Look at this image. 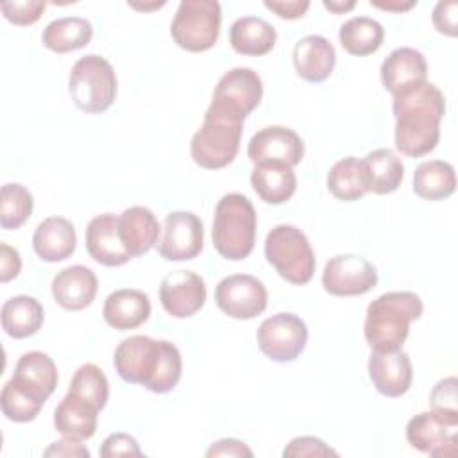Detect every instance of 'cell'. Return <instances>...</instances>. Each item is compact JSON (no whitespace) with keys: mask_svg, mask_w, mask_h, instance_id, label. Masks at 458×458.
Returning <instances> with one entry per match:
<instances>
[{"mask_svg":"<svg viewBox=\"0 0 458 458\" xmlns=\"http://www.w3.org/2000/svg\"><path fill=\"white\" fill-rule=\"evenodd\" d=\"M284 458H315V456H338L335 449H331L324 440L317 437H295L283 451Z\"/></svg>","mask_w":458,"mask_h":458,"instance_id":"cell-41","label":"cell"},{"mask_svg":"<svg viewBox=\"0 0 458 458\" xmlns=\"http://www.w3.org/2000/svg\"><path fill=\"white\" fill-rule=\"evenodd\" d=\"M340 45L352 55H370L383 45V25L369 16H354L342 23L338 30Z\"/></svg>","mask_w":458,"mask_h":458,"instance_id":"cell-34","label":"cell"},{"mask_svg":"<svg viewBox=\"0 0 458 458\" xmlns=\"http://www.w3.org/2000/svg\"><path fill=\"white\" fill-rule=\"evenodd\" d=\"M247 156L254 165L263 161H281L295 166L304 157V141L288 127L268 125L250 138Z\"/></svg>","mask_w":458,"mask_h":458,"instance_id":"cell-15","label":"cell"},{"mask_svg":"<svg viewBox=\"0 0 458 458\" xmlns=\"http://www.w3.org/2000/svg\"><path fill=\"white\" fill-rule=\"evenodd\" d=\"M97 290V276L84 265L66 267L52 279V295L55 302L68 311L88 308L93 302Z\"/></svg>","mask_w":458,"mask_h":458,"instance_id":"cell-20","label":"cell"},{"mask_svg":"<svg viewBox=\"0 0 458 458\" xmlns=\"http://www.w3.org/2000/svg\"><path fill=\"white\" fill-rule=\"evenodd\" d=\"M258 345L272 361H293L306 347V322L293 313H276L265 318L256 333Z\"/></svg>","mask_w":458,"mask_h":458,"instance_id":"cell-8","label":"cell"},{"mask_svg":"<svg viewBox=\"0 0 458 458\" xmlns=\"http://www.w3.org/2000/svg\"><path fill=\"white\" fill-rule=\"evenodd\" d=\"M21 270L20 252L7 243H0V281L7 283L14 279Z\"/></svg>","mask_w":458,"mask_h":458,"instance_id":"cell-45","label":"cell"},{"mask_svg":"<svg viewBox=\"0 0 458 458\" xmlns=\"http://www.w3.org/2000/svg\"><path fill=\"white\" fill-rule=\"evenodd\" d=\"M222 7L216 0H182L170 25L172 39L188 52L209 50L220 34Z\"/></svg>","mask_w":458,"mask_h":458,"instance_id":"cell-7","label":"cell"},{"mask_svg":"<svg viewBox=\"0 0 458 458\" xmlns=\"http://www.w3.org/2000/svg\"><path fill=\"white\" fill-rule=\"evenodd\" d=\"M263 82L250 68H233L225 72L215 86L213 100L225 104L240 116L247 118L252 109L261 102Z\"/></svg>","mask_w":458,"mask_h":458,"instance_id":"cell-17","label":"cell"},{"mask_svg":"<svg viewBox=\"0 0 458 458\" xmlns=\"http://www.w3.org/2000/svg\"><path fill=\"white\" fill-rule=\"evenodd\" d=\"M2 329L11 338H27L39 331L45 320L43 306L30 295H16L4 302L0 311Z\"/></svg>","mask_w":458,"mask_h":458,"instance_id":"cell-29","label":"cell"},{"mask_svg":"<svg viewBox=\"0 0 458 458\" xmlns=\"http://www.w3.org/2000/svg\"><path fill=\"white\" fill-rule=\"evenodd\" d=\"M159 301L168 315L188 318L204 306L206 283L193 270L170 272L161 279Z\"/></svg>","mask_w":458,"mask_h":458,"instance_id":"cell-14","label":"cell"},{"mask_svg":"<svg viewBox=\"0 0 458 458\" xmlns=\"http://www.w3.org/2000/svg\"><path fill=\"white\" fill-rule=\"evenodd\" d=\"M93 38V27L86 18L64 16L52 20L41 34L43 45L57 54H66L86 47Z\"/></svg>","mask_w":458,"mask_h":458,"instance_id":"cell-30","label":"cell"},{"mask_svg":"<svg viewBox=\"0 0 458 458\" xmlns=\"http://www.w3.org/2000/svg\"><path fill=\"white\" fill-rule=\"evenodd\" d=\"M159 360V340L145 335L123 338L114 349L113 363L118 376L132 385L147 386Z\"/></svg>","mask_w":458,"mask_h":458,"instance_id":"cell-13","label":"cell"},{"mask_svg":"<svg viewBox=\"0 0 458 458\" xmlns=\"http://www.w3.org/2000/svg\"><path fill=\"white\" fill-rule=\"evenodd\" d=\"M369 377L374 388L386 397L404 395L413 379L410 356L401 351H372L369 358Z\"/></svg>","mask_w":458,"mask_h":458,"instance_id":"cell-16","label":"cell"},{"mask_svg":"<svg viewBox=\"0 0 458 458\" xmlns=\"http://www.w3.org/2000/svg\"><path fill=\"white\" fill-rule=\"evenodd\" d=\"M116 75L107 59L97 54L81 57L70 72L68 91L84 113H104L116 98Z\"/></svg>","mask_w":458,"mask_h":458,"instance_id":"cell-5","label":"cell"},{"mask_svg":"<svg viewBox=\"0 0 458 458\" xmlns=\"http://www.w3.org/2000/svg\"><path fill=\"white\" fill-rule=\"evenodd\" d=\"M327 190L338 200H358L369 191V177L363 159L344 157L336 161L327 174Z\"/></svg>","mask_w":458,"mask_h":458,"instance_id":"cell-32","label":"cell"},{"mask_svg":"<svg viewBox=\"0 0 458 458\" xmlns=\"http://www.w3.org/2000/svg\"><path fill=\"white\" fill-rule=\"evenodd\" d=\"M159 233L161 225L148 208L132 206L118 216V234L131 258L147 254L157 245Z\"/></svg>","mask_w":458,"mask_h":458,"instance_id":"cell-22","label":"cell"},{"mask_svg":"<svg viewBox=\"0 0 458 458\" xmlns=\"http://www.w3.org/2000/svg\"><path fill=\"white\" fill-rule=\"evenodd\" d=\"M370 5H376L379 9H385V11H392V13H403V11H408L411 9L413 5H417L415 0H410V2H403V0H370Z\"/></svg>","mask_w":458,"mask_h":458,"instance_id":"cell-48","label":"cell"},{"mask_svg":"<svg viewBox=\"0 0 458 458\" xmlns=\"http://www.w3.org/2000/svg\"><path fill=\"white\" fill-rule=\"evenodd\" d=\"M131 7L134 9H140V11H150V9H159L165 5V2H152V4H138V2H131L129 4Z\"/></svg>","mask_w":458,"mask_h":458,"instance_id":"cell-50","label":"cell"},{"mask_svg":"<svg viewBox=\"0 0 458 458\" xmlns=\"http://www.w3.org/2000/svg\"><path fill=\"white\" fill-rule=\"evenodd\" d=\"M277 39L272 23L258 16H242L229 29V43L234 52L243 55H265Z\"/></svg>","mask_w":458,"mask_h":458,"instance_id":"cell-28","label":"cell"},{"mask_svg":"<svg viewBox=\"0 0 458 458\" xmlns=\"http://www.w3.org/2000/svg\"><path fill=\"white\" fill-rule=\"evenodd\" d=\"M43 401L36 399L32 394L23 390L18 383L9 379L2 386L0 408L2 413L13 422H30L38 417L43 408Z\"/></svg>","mask_w":458,"mask_h":458,"instance_id":"cell-37","label":"cell"},{"mask_svg":"<svg viewBox=\"0 0 458 458\" xmlns=\"http://www.w3.org/2000/svg\"><path fill=\"white\" fill-rule=\"evenodd\" d=\"M181 372H182V358L179 349L168 340H159L157 367L145 388L154 394H166L175 388V385L181 379Z\"/></svg>","mask_w":458,"mask_h":458,"instance_id":"cell-38","label":"cell"},{"mask_svg":"<svg viewBox=\"0 0 458 458\" xmlns=\"http://www.w3.org/2000/svg\"><path fill=\"white\" fill-rule=\"evenodd\" d=\"M47 4L43 0H23V2H2L0 9L5 16V20H9L14 25L25 27V25H32L36 23L43 11H45Z\"/></svg>","mask_w":458,"mask_h":458,"instance_id":"cell-40","label":"cell"},{"mask_svg":"<svg viewBox=\"0 0 458 458\" xmlns=\"http://www.w3.org/2000/svg\"><path fill=\"white\" fill-rule=\"evenodd\" d=\"M381 81L385 89L394 95L428 81V63L422 52L411 47L392 50L381 63Z\"/></svg>","mask_w":458,"mask_h":458,"instance_id":"cell-19","label":"cell"},{"mask_svg":"<svg viewBox=\"0 0 458 458\" xmlns=\"http://www.w3.org/2000/svg\"><path fill=\"white\" fill-rule=\"evenodd\" d=\"M211 238L216 252L231 261L245 259L256 242V209L242 193L224 195L213 218Z\"/></svg>","mask_w":458,"mask_h":458,"instance_id":"cell-4","label":"cell"},{"mask_svg":"<svg viewBox=\"0 0 458 458\" xmlns=\"http://www.w3.org/2000/svg\"><path fill=\"white\" fill-rule=\"evenodd\" d=\"M86 249L104 267H120L131 259L118 234V216L113 213H102L91 218L86 227Z\"/></svg>","mask_w":458,"mask_h":458,"instance_id":"cell-18","label":"cell"},{"mask_svg":"<svg viewBox=\"0 0 458 458\" xmlns=\"http://www.w3.org/2000/svg\"><path fill=\"white\" fill-rule=\"evenodd\" d=\"M422 301L413 292H386L367 308L365 340L372 351H395L404 344L410 322L420 318Z\"/></svg>","mask_w":458,"mask_h":458,"instance_id":"cell-2","label":"cell"},{"mask_svg":"<svg viewBox=\"0 0 458 458\" xmlns=\"http://www.w3.org/2000/svg\"><path fill=\"white\" fill-rule=\"evenodd\" d=\"M369 177V191L386 195L395 191L404 177V165L401 157L390 148H376L363 159Z\"/></svg>","mask_w":458,"mask_h":458,"instance_id":"cell-33","label":"cell"},{"mask_svg":"<svg viewBox=\"0 0 458 458\" xmlns=\"http://www.w3.org/2000/svg\"><path fill=\"white\" fill-rule=\"evenodd\" d=\"M458 2L442 0L433 9V25L440 34L454 38L458 34Z\"/></svg>","mask_w":458,"mask_h":458,"instance_id":"cell-43","label":"cell"},{"mask_svg":"<svg viewBox=\"0 0 458 458\" xmlns=\"http://www.w3.org/2000/svg\"><path fill=\"white\" fill-rule=\"evenodd\" d=\"M98 410L88 401L66 392L63 401L57 404L54 411V426L55 429L73 440H88L97 431Z\"/></svg>","mask_w":458,"mask_h":458,"instance_id":"cell-27","label":"cell"},{"mask_svg":"<svg viewBox=\"0 0 458 458\" xmlns=\"http://www.w3.org/2000/svg\"><path fill=\"white\" fill-rule=\"evenodd\" d=\"M377 284L376 267L356 254L333 256L322 272V286L338 297L363 295Z\"/></svg>","mask_w":458,"mask_h":458,"instance_id":"cell-10","label":"cell"},{"mask_svg":"<svg viewBox=\"0 0 458 458\" xmlns=\"http://www.w3.org/2000/svg\"><path fill=\"white\" fill-rule=\"evenodd\" d=\"M356 4L352 2V0H349V2H327V0H324V7L327 9V11H331V13H335V14H342V13H347V11H351L352 7H354Z\"/></svg>","mask_w":458,"mask_h":458,"instance_id":"cell-49","label":"cell"},{"mask_svg":"<svg viewBox=\"0 0 458 458\" xmlns=\"http://www.w3.org/2000/svg\"><path fill=\"white\" fill-rule=\"evenodd\" d=\"M32 193L18 182H7L0 191V225L4 229L21 227L32 215Z\"/></svg>","mask_w":458,"mask_h":458,"instance_id":"cell-35","label":"cell"},{"mask_svg":"<svg viewBox=\"0 0 458 458\" xmlns=\"http://www.w3.org/2000/svg\"><path fill=\"white\" fill-rule=\"evenodd\" d=\"M454 168L447 161H422L413 172V191L424 200H444L454 193Z\"/></svg>","mask_w":458,"mask_h":458,"instance_id":"cell-31","label":"cell"},{"mask_svg":"<svg viewBox=\"0 0 458 458\" xmlns=\"http://www.w3.org/2000/svg\"><path fill=\"white\" fill-rule=\"evenodd\" d=\"M243 120L225 104L211 100L204 122L190 143L193 161L208 170H218L233 163L240 150Z\"/></svg>","mask_w":458,"mask_h":458,"instance_id":"cell-3","label":"cell"},{"mask_svg":"<svg viewBox=\"0 0 458 458\" xmlns=\"http://www.w3.org/2000/svg\"><path fill=\"white\" fill-rule=\"evenodd\" d=\"M43 456H82L88 458L89 451L81 444V440L73 438H63L57 442H52L45 451Z\"/></svg>","mask_w":458,"mask_h":458,"instance_id":"cell-46","label":"cell"},{"mask_svg":"<svg viewBox=\"0 0 458 458\" xmlns=\"http://www.w3.org/2000/svg\"><path fill=\"white\" fill-rule=\"evenodd\" d=\"M336 63V52L331 41L320 34H308L301 38L293 47V66L308 82L326 81Z\"/></svg>","mask_w":458,"mask_h":458,"instance_id":"cell-21","label":"cell"},{"mask_svg":"<svg viewBox=\"0 0 458 458\" xmlns=\"http://www.w3.org/2000/svg\"><path fill=\"white\" fill-rule=\"evenodd\" d=\"M204 227L200 218L190 211H172L165 216L157 252L166 261H186L200 254Z\"/></svg>","mask_w":458,"mask_h":458,"instance_id":"cell-11","label":"cell"},{"mask_svg":"<svg viewBox=\"0 0 458 458\" xmlns=\"http://www.w3.org/2000/svg\"><path fill=\"white\" fill-rule=\"evenodd\" d=\"M395 148L408 157L429 154L440 138V122L445 113L442 91L429 81L394 95Z\"/></svg>","mask_w":458,"mask_h":458,"instance_id":"cell-1","label":"cell"},{"mask_svg":"<svg viewBox=\"0 0 458 458\" xmlns=\"http://www.w3.org/2000/svg\"><path fill=\"white\" fill-rule=\"evenodd\" d=\"M68 392L88 401L100 411L109 397V383L100 367L95 363H84L75 370Z\"/></svg>","mask_w":458,"mask_h":458,"instance_id":"cell-36","label":"cell"},{"mask_svg":"<svg viewBox=\"0 0 458 458\" xmlns=\"http://www.w3.org/2000/svg\"><path fill=\"white\" fill-rule=\"evenodd\" d=\"M408 444L429 456H454L458 440V424L435 411H422L406 424Z\"/></svg>","mask_w":458,"mask_h":458,"instance_id":"cell-12","label":"cell"},{"mask_svg":"<svg viewBox=\"0 0 458 458\" xmlns=\"http://www.w3.org/2000/svg\"><path fill=\"white\" fill-rule=\"evenodd\" d=\"M265 284L249 274H233L224 277L215 288L216 306L229 317L249 320L258 317L267 308Z\"/></svg>","mask_w":458,"mask_h":458,"instance_id":"cell-9","label":"cell"},{"mask_svg":"<svg viewBox=\"0 0 458 458\" xmlns=\"http://www.w3.org/2000/svg\"><path fill=\"white\" fill-rule=\"evenodd\" d=\"M250 184L258 197L267 204H283L292 199L297 188L293 166L281 161L256 163L250 174Z\"/></svg>","mask_w":458,"mask_h":458,"instance_id":"cell-26","label":"cell"},{"mask_svg":"<svg viewBox=\"0 0 458 458\" xmlns=\"http://www.w3.org/2000/svg\"><path fill=\"white\" fill-rule=\"evenodd\" d=\"M77 245L73 224L64 216L45 218L32 234L34 252L47 263H55L70 258Z\"/></svg>","mask_w":458,"mask_h":458,"instance_id":"cell-25","label":"cell"},{"mask_svg":"<svg viewBox=\"0 0 458 458\" xmlns=\"http://www.w3.org/2000/svg\"><path fill=\"white\" fill-rule=\"evenodd\" d=\"M102 315L107 326L118 331L136 329L150 317V299L141 290L120 288L106 297Z\"/></svg>","mask_w":458,"mask_h":458,"instance_id":"cell-24","label":"cell"},{"mask_svg":"<svg viewBox=\"0 0 458 458\" xmlns=\"http://www.w3.org/2000/svg\"><path fill=\"white\" fill-rule=\"evenodd\" d=\"M11 379L45 403L55 390L59 376L54 360L47 352L29 351L16 361Z\"/></svg>","mask_w":458,"mask_h":458,"instance_id":"cell-23","label":"cell"},{"mask_svg":"<svg viewBox=\"0 0 458 458\" xmlns=\"http://www.w3.org/2000/svg\"><path fill=\"white\" fill-rule=\"evenodd\" d=\"M265 258L292 284H306L315 272V252L306 234L288 224L276 225L265 240Z\"/></svg>","mask_w":458,"mask_h":458,"instance_id":"cell-6","label":"cell"},{"mask_svg":"<svg viewBox=\"0 0 458 458\" xmlns=\"http://www.w3.org/2000/svg\"><path fill=\"white\" fill-rule=\"evenodd\" d=\"M206 456H252V451L242 440L222 438L206 451Z\"/></svg>","mask_w":458,"mask_h":458,"instance_id":"cell-47","label":"cell"},{"mask_svg":"<svg viewBox=\"0 0 458 458\" xmlns=\"http://www.w3.org/2000/svg\"><path fill=\"white\" fill-rule=\"evenodd\" d=\"M141 449L134 437L127 433H111L100 445V456L114 458V456H141Z\"/></svg>","mask_w":458,"mask_h":458,"instance_id":"cell-42","label":"cell"},{"mask_svg":"<svg viewBox=\"0 0 458 458\" xmlns=\"http://www.w3.org/2000/svg\"><path fill=\"white\" fill-rule=\"evenodd\" d=\"M263 5L284 20H297L310 9L308 0H265Z\"/></svg>","mask_w":458,"mask_h":458,"instance_id":"cell-44","label":"cell"},{"mask_svg":"<svg viewBox=\"0 0 458 458\" xmlns=\"http://www.w3.org/2000/svg\"><path fill=\"white\" fill-rule=\"evenodd\" d=\"M458 381L454 376L440 379L429 395L431 411L442 415L444 419L458 424V397H456Z\"/></svg>","mask_w":458,"mask_h":458,"instance_id":"cell-39","label":"cell"}]
</instances>
